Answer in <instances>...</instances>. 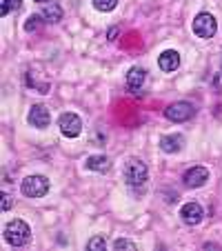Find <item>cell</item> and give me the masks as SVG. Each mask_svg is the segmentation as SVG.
<instances>
[{"label": "cell", "mask_w": 222, "mask_h": 251, "mask_svg": "<svg viewBox=\"0 0 222 251\" xmlns=\"http://www.w3.org/2000/svg\"><path fill=\"white\" fill-rule=\"evenodd\" d=\"M5 240L9 242L11 247H25L31 238V229H29L27 223L23 220H11V223L5 225Z\"/></svg>", "instance_id": "1"}, {"label": "cell", "mask_w": 222, "mask_h": 251, "mask_svg": "<svg viewBox=\"0 0 222 251\" xmlns=\"http://www.w3.org/2000/svg\"><path fill=\"white\" fill-rule=\"evenodd\" d=\"M147 165L138 158H129L127 165H124V180L129 187H140L147 182Z\"/></svg>", "instance_id": "2"}, {"label": "cell", "mask_w": 222, "mask_h": 251, "mask_svg": "<svg viewBox=\"0 0 222 251\" xmlns=\"http://www.w3.org/2000/svg\"><path fill=\"white\" fill-rule=\"evenodd\" d=\"M20 189H23V194L27 198H43L49 191V180L45 176H27L23 185H20Z\"/></svg>", "instance_id": "3"}, {"label": "cell", "mask_w": 222, "mask_h": 251, "mask_svg": "<svg viewBox=\"0 0 222 251\" xmlns=\"http://www.w3.org/2000/svg\"><path fill=\"white\" fill-rule=\"evenodd\" d=\"M218 31V23L211 14H198L194 20V33L200 38H213Z\"/></svg>", "instance_id": "4"}, {"label": "cell", "mask_w": 222, "mask_h": 251, "mask_svg": "<svg viewBox=\"0 0 222 251\" xmlns=\"http://www.w3.org/2000/svg\"><path fill=\"white\" fill-rule=\"evenodd\" d=\"M58 127H60L62 136H67V138H78V136L82 133V120L78 118L76 114L67 111V114H62L60 118H58Z\"/></svg>", "instance_id": "5"}, {"label": "cell", "mask_w": 222, "mask_h": 251, "mask_svg": "<svg viewBox=\"0 0 222 251\" xmlns=\"http://www.w3.org/2000/svg\"><path fill=\"white\" fill-rule=\"evenodd\" d=\"M165 116L171 120V123H184V120H189L191 116H194V107H191L189 102H173L169 104L165 109Z\"/></svg>", "instance_id": "6"}, {"label": "cell", "mask_w": 222, "mask_h": 251, "mask_svg": "<svg viewBox=\"0 0 222 251\" xmlns=\"http://www.w3.org/2000/svg\"><path fill=\"white\" fill-rule=\"evenodd\" d=\"M27 120H29L31 127L45 129V127H49V123H51V114H49V109L45 107V104H33L31 111H29V116H27Z\"/></svg>", "instance_id": "7"}, {"label": "cell", "mask_w": 222, "mask_h": 251, "mask_svg": "<svg viewBox=\"0 0 222 251\" xmlns=\"http://www.w3.org/2000/svg\"><path fill=\"white\" fill-rule=\"evenodd\" d=\"M180 218H182L184 225H191V227H194V225H198L200 220L204 218V211L198 202H187L180 209Z\"/></svg>", "instance_id": "8"}, {"label": "cell", "mask_w": 222, "mask_h": 251, "mask_svg": "<svg viewBox=\"0 0 222 251\" xmlns=\"http://www.w3.org/2000/svg\"><path fill=\"white\" fill-rule=\"evenodd\" d=\"M182 180H184L187 187H194L196 189V187H202L204 182L209 180V171L204 169V167H191V169L184 171Z\"/></svg>", "instance_id": "9"}, {"label": "cell", "mask_w": 222, "mask_h": 251, "mask_svg": "<svg viewBox=\"0 0 222 251\" xmlns=\"http://www.w3.org/2000/svg\"><path fill=\"white\" fill-rule=\"evenodd\" d=\"M158 65H160L162 71H167V74H173V71L180 67V53L173 51V49H167V51L160 53V58H158Z\"/></svg>", "instance_id": "10"}, {"label": "cell", "mask_w": 222, "mask_h": 251, "mask_svg": "<svg viewBox=\"0 0 222 251\" xmlns=\"http://www.w3.org/2000/svg\"><path fill=\"white\" fill-rule=\"evenodd\" d=\"M184 147V138L180 133H167L160 138V149L165 153H178Z\"/></svg>", "instance_id": "11"}, {"label": "cell", "mask_w": 222, "mask_h": 251, "mask_svg": "<svg viewBox=\"0 0 222 251\" xmlns=\"http://www.w3.org/2000/svg\"><path fill=\"white\" fill-rule=\"evenodd\" d=\"M145 80H147V71L142 69V67H131L129 69V74H127V87L131 91H138L142 85H145Z\"/></svg>", "instance_id": "12"}, {"label": "cell", "mask_w": 222, "mask_h": 251, "mask_svg": "<svg viewBox=\"0 0 222 251\" xmlns=\"http://www.w3.org/2000/svg\"><path fill=\"white\" fill-rule=\"evenodd\" d=\"M40 16L45 18V23H60L62 20V7L58 5V2H47V5H43V11H40Z\"/></svg>", "instance_id": "13"}, {"label": "cell", "mask_w": 222, "mask_h": 251, "mask_svg": "<svg viewBox=\"0 0 222 251\" xmlns=\"http://www.w3.org/2000/svg\"><path fill=\"white\" fill-rule=\"evenodd\" d=\"M85 167H87V169H91V171H98V174H102V171L111 169V162H109L107 156L98 153V156H89V158H87Z\"/></svg>", "instance_id": "14"}, {"label": "cell", "mask_w": 222, "mask_h": 251, "mask_svg": "<svg viewBox=\"0 0 222 251\" xmlns=\"http://www.w3.org/2000/svg\"><path fill=\"white\" fill-rule=\"evenodd\" d=\"M91 2L98 11H114L116 5H118V0H91Z\"/></svg>", "instance_id": "15"}, {"label": "cell", "mask_w": 222, "mask_h": 251, "mask_svg": "<svg viewBox=\"0 0 222 251\" xmlns=\"http://www.w3.org/2000/svg\"><path fill=\"white\" fill-rule=\"evenodd\" d=\"M0 2H2V16H7L9 11H18L23 5V0H0Z\"/></svg>", "instance_id": "16"}, {"label": "cell", "mask_w": 222, "mask_h": 251, "mask_svg": "<svg viewBox=\"0 0 222 251\" xmlns=\"http://www.w3.org/2000/svg\"><path fill=\"white\" fill-rule=\"evenodd\" d=\"M104 247H107V240H104L102 236H94L89 242H87V249H91V251H98V249L102 251Z\"/></svg>", "instance_id": "17"}, {"label": "cell", "mask_w": 222, "mask_h": 251, "mask_svg": "<svg viewBox=\"0 0 222 251\" xmlns=\"http://www.w3.org/2000/svg\"><path fill=\"white\" fill-rule=\"evenodd\" d=\"M114 249H129V251H136L138 247H136V242H131V240H124V238H118V240L114 242Z\"/></svg>", "instance_id": "18"}, {"label": "cell", "mask_w": 222, "mask_h": 251, "mask_svg": "<svg viewBox=\"0 0 222 251\" xmlns=\"http://www.w3.org/2000/svg\"><path fill=\"white\" fill-rule=\"evenodd\" d=\"M40 18H43V16H29L27 23H25V31H36V29L40 27V23H38Z\"/></svg>", "instance_id": "19"}, {"label": "cell", "mask_w": 222, "mask_h": 251, "mask_svg": "<svg viewBox=\"0 0 222 251\" xmlns=\"http://www.w3.org/2000/svg\"><path fill=\"white\" fill-rule=\"evenodd\" d=\"M11 209V196L9 194H2V211Z\"/></svg>", "instance_id": "20"}, {"label": "cell", "mask_w": 222, "mask_h": 251, "mask_svg": "<svg viewBox=\"0 0 222 251\" xmlns=\"http://www.w3.org/2000/svg\"><path fill=\"white\" fill-rule=\"evenodd\" d=\"M33 2H40V5H47V2H51V0H33Z\"/></svg>", "instance_id": "21"}]
</instances>
